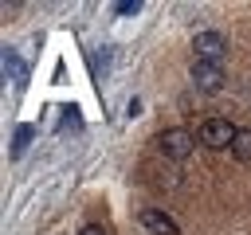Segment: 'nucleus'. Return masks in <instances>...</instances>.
<instances>
[{
    "label": "nucleus",
    "instance_id": "obj_9",
    "mask_svg": "<svg viewBox=\"0 0 251 235\" xmlns=\"http://www.w3.org/2000/svg\"><path fill=\"white\" fill-rule=\"evenodd\" d=\"M114 12H118V16H133V12H141V0H118Z\"/></svg>",
    "mask_w": 251,
    "mask_h": 235
},
{
    "label": "nucleus",
    "instance_id": "obj_4",
    "mask_svg": "<svg viewBox=\"0 0 251 235\" xmlns=\"http://www.w3.org/2000/svg\"><path fill=\"white\" fill-rule=\"evenodd\" d=\"M192 51H196V59H204V63H220L224 51H227V39H224L220 31H200V35L192 39Z\"/></svg>",
    "mask_w": 251,
    "mask_h": 235
},
{
    "label": "nucleus",
    "instance_id": "obj_7",
    "mask_svg": "<svg viewBox=\"0 0 251 235\" xmlns=\"http://www.w3.org/2000/svg\"><path fill=\"white\" fill-rule=\"evenodd\" d=\"M31 137H35V125H27V121H24V125H16V133H12V157H20V153L27 149V141H31Z\"/></svg>",
    "mask_w": 251,
    "mask_h": 235
},
{
    "label": "nucleus",
    "instance_id": "obj_6",
    "mask_svg": "<svg viewBox=\"0 0 251 235\" xmlns=\"http://www.w3.org/2000/svg\"><path fill=\"white\" fill-rule=\"evenodd\" d=\"M4 67L12 70V82H16V90H24V86H27V67L16 59V51H4Z\"/></svg>",
    "mask_w": 251,
    "mask_h": 235
},
{
    "label": "nucleus",
    "instance_id": "obj_10",
    "mask_svg": "<svg viewBox=\"0 0 251 235\" xmlns=\"http://www.w3.org/2000/svg\"><path fill=\"white\" fill-rule=\"evenodd\" d=\"M78 235H106V231H102V227H94V223H90V227H82V231H78Z\"/></svg>",
    "mask_w": 251,
    "mask_h": 235
},
{
    "label": "nucleus",
    "instance_id": "obj_3",
    "mask_svg": "<svg viewBox=\"0 0 251 235\" xmlns=\"http://www.w3.org/2000/svg\"><path fill=\"white\" fill-rule=\"evenodd\" d=\"M192 82H196V90L216 94V90H224V67H220V63L196 59V63H192Z\"/></svg>",
    "mask_w": 251,
    "mask_h": 235
},
{
    "label": "nucleus",
    "instance_id": "obj_2",
    "mask_svg": "<svg viewBox=\"0 0 251 235\" xmlns=\"http://www.w3.org/2000/svg\"><path fill=\"white\" fill-rule=\"evenodd\" d=\"M157 141H161V153H165V157H173V161L192 157V145H196V137H192L188 129H165Z\"/></svg>",
    "mask_w": 251,
    "mask_h": 235
},
{
    "label": "nucleus",
    "instance_id": "obj_5",
    "mask_svg": "<svg viewBox=\"0 0 251 235\" xmlns=\"http://www.w3.org/2000/svg\"><path fill=\"white\" fill-rule=\"evenodd\" d=\"M141 223H145L153 235H180L176 219H173V215H165L161 208H141Z\"/></svg>",
    "mask_w": 251,
    "mask_h": 235
},
{
    "label": "nucleus",
    "instance_id": "obj_8",
    "mask_svg": "<svg viewBox=\"0 0 251 235\" xmlns=\"http://www.w3.org/2000/svg\"><path fill=\"white\" fill-rule=\"evenodd\" d=\"M231 153H235V161H251V129H239V137H235Z\"/></svg>",
    "mask_w": 251,
    "mask_h": 235
},
{
    "label": "nucleus",
    "instance_id": "obj_1",
    "mask_svg": "<svg viewBox=\"0 0 251 235\" xmlns=\"http://www.w3.org/2000/svg\"><path fill=\"white\" fill-rule=\"evenodd\" d=\"M235 137H239V129H235L227 118H208V121L200 125V133H196V141L208 145V149H231Z\"/></svg>",
    "mask_w": 251,
    "mask_h": 235
}]
</instances>
